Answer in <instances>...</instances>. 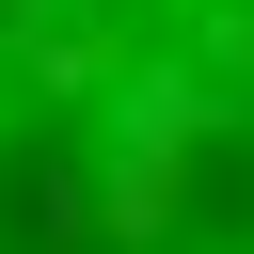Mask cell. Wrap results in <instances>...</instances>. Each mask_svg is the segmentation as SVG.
Here are the masks:
<instances>
[{"label": "cell", "mask_w": 254, "mask_h": 254, "mask_svg": "<svg viewBox=\"0 0 254 254\" xmlns=\"http://www.w3.org/2000/svg\"><path fill=\"white\" fill-rule=\"evenodd\" d=\"M0 254H254V0H0Z\"/></svg>", "instance_id": "obj_1"}]
</instances>
